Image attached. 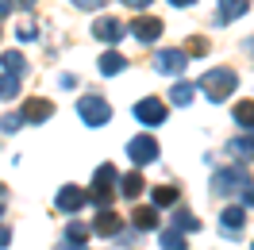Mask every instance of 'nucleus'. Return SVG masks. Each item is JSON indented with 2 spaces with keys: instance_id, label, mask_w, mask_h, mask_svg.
<instances>
[{
  "instance_id": "nucleus-1",
  "label": "nucleus",
  "mask_w": 254,
  "mask_h": 250,
  "mask_svg": "<svg viewBox=\"0 0 254 250\" xmlns=\"http://www.w3.org/2000/svg\"><path fill=\"white\" fill-rule=\"evenodd\" d=\"M235 85H239V73H235V69H208L204 77H200V89H204L208 100H216V104L235 93Z\"/></svg>"
},
{
  "instance_id": "nucleus-2",
  "label": "nucleus",
  "mask_w": 254,
  "mask_h": 250,
  "mask_svg": "<svg viewBox=\"0 0 254 250\" xmlns=\"http://www.w3.org/2000/svg\"><path fill=\"white\" fill-rule=\"evenodd\" d=\"M77 112H81V120L89 127H104L112 120V108H108V100L104 96H81L77 100Z\"/></svg>"
},
{
  "instance_id": "nucleus-3",
  "label": "nucleus",
  "mask_w": 254,
  "mask_h": 250,
  "mask_svg": "<svg viewBox=\"0 0 254 250\" xmlns=\"http://www.w3.org/2000/svg\"><path fill=\"white\" fill-rule=\"evenodd\" d=\"M158 139H150V135H135V139L127 142V158L135 162V166H146V162H158Z\"/></svg>"
},
{
  "instance_id": "nucleus-4",
  "label": "nucleus",
  "mask_w": 254,
  "mask_h": 250,
  "mask_svg": "<svg viewBox=\"0 0 254 250\" xmlns=\"http://www.w3.org/2000/svg\"><path fill=\"white\" fill-rule=\"evenodd\" d=\"M212 188H216L220 196H227V192H235V188H251V177L243 170H220L212 177Z\"/></svg>"
},
{
  "instance_id": "nucleus-5",
  "label": "nucleus",
  "mask_w": 254,
  "mask_h": 250,
  "mask_svg": "<svg viewBox=\"0 0 254 250\" xmlns=\"http://www.w3.org/2000/svg\"><path fill=\"white\" fill-rule=\"evenodd\" d=\"M135 120H139V124H146V127L166 124V104H162V100H154V96H150V100H139V104H135Z\"/></svg>"
},
{
  "instance_id": "nucleus-6",
  "label": "nucleus",
  "mask_w": 254,
  "mask_h": 250,
  "mask_svg": "<svg viewBox=\"0 0 254 250\" xmlns=\"http://www.w3.org/2000/svg\"><path fill=\"white\" fill-rule=\"evenodd\" d=\"M127 35H135L139 43H154L162 35V19H154V16H139V19H131L127 23Z\"/></svg>"
},
{
  "instance_id": "nucleus-7",
  "label": "nucleus",
  "mask_w": 254,
  "mask_h": 250,
  "mask_svg": "<svg viewBox=\"0 0 254 250\" xmlns=\"http://www.w3.org/2000/svg\"><path fill=\"white\" fill-rule=\"evenodd\" d=\"M154 65H158V73H181L189 65V54L185 50H162L158 58H154Z\"/></svg>"
},
{
  "instance_id": "nucleus-8",
  "label": "nucleus",
  "mask_w": 254,
  "mask_h": 250,
  "mask_svg": "<svg viewBox=\"0 0 254 250\" xmlns=\"http://www.w3.org/2000/svg\"><path fill=\"white\" fill-rule=\"evenodd\" d=\"M93 35L96 39H100V43H120V39H124V27H120V19H96L93 23Z\"/></svg>"
},
{
  "instance_id": "nucleus-9",
  "label": "nucleus",
  "mask_w": 254,
  "mask_h": 250,
  "mask_svg": "<svg viewBox=\"0 0 254 250\" xmlns=\"http://www.w3.org/2000/svg\"><path fill=\"white\" fill-rule=\"evenodd\" d=\"M247 8H251V0H220V8H216V23H231V19H239Z\"/></svg>"
},
{
  "instance_id": "nucleus-10",
  "label": "nucleus",
  "mask_w": 254,
  "mask_h": 250,
  "mask_svg": "<svg viewBox=\"0 0 254 250\" xmlns=\"http://www.w3.org/2000/svg\"><path fill=\"white\" fill-rule=\"evenodd\" d=\"M50 116H54V104H50V100H27V104H23V120H31V124H47Z\"/></svg>"
},
{
  "instance_id": "nucleus-11",
  "label": "nucleus",
  "mask_w": 254,
  "mask_h": 250,
  "mask_svg": "<svg viewBox=\"0 0 254 250\" xmlns=\"http://www.w3.org/2000/svg\"><path fill=\"white\" fill-rule=\"evenodd\" d=\"M81 204H85V192H81V188L65 185L62 192H58V208H62V212H77Z\"/></svg>"
},
{
  "instance_id": "nucleus-12",
  "label": "nucleus",
  "mask_w": 254,
  "mask_h": 250,
  "mask_svg": "<svg viewBox=\"0 0 254 250\" xmlns=\"http://www.w3.org/2000/svg\"><path fill=\"white\" fill-rule=\"evenodd\" d=\"M116 181H120L116 166H100V170H96V177H93V188H96V192H112L108 185H116Z\"/></svg>"
},
{
  "instance_id": "nucleus-13",
  "label": "nucleus",
  "mask_w": 254,
  "mask_h": 250,
  "mask_svg": "<svg viewBox=\"0 0 254 250\" xmlns=\"http://www.w3.org/2000/svg\"><path fill=\"white\" fill-rule=\"evenodd\" d=\"M96 65H100V73H104V77H116V73H120L127 62L120 58V54H116V50H108V54H104V58H100Z\"/></svg>"
},
{
  "instance_id": "nucleus-14",
  "label": "nucleus",
  "mask_w": 254,
  "mask_h": 250,
  "mask_svg": "<svg viewBox=\"0 0 254 250\" xmlns=\"http://www.w3.org/2000/svg\"><path fill=\"white\" fill-rule=\"evenodd\" d=\"M0 65H4V73H12V77H19V73L27 69V65H23V54H19V50H8V54L0 58Z\"/></svg>"
},
{
  "instance_id": "nucleus-15",
  "label": "nucleus",
  "mask_w": 254,
  "mask_h": 250,
  "mask_svg": "<svg viewBox=\"0 0 254 250\" xmlns=\"http://www.w3.org/2000/svg\"><path fill=\"white\" fill-rule=\"evenodd\" d=\"M235 124L247 127V131H254V100H243V104H235Z\"/></svg>"
},
{
  "instance_id": "nucleus-16",
  "label": "nucleus",
  "mask_w": 254,
  "mask_h": 250,
  "mask_svg": "<svg viewBox=\"0 0 254 250\" xmlns=\"http://www.w3.org/2000/svg\"><path fill=\"white\" fill-rule=\"evenodd\" d=\"M220 219H223V235H239V227H243V208H227Z\"/></svg>"
},
{
  "instance_id": "nucleus-17",
  "label": "nucleus",
  "mask_w": 254,
  "mask_h": 250,
  "mask_svg": "<svg viewBox=\"0 0 254 250\" xmlns=\"http://www.w3.org/2000/svg\"><path fill=\"white\" fill-rule=\"evenodd\" d=\"M227 154H235L239 162H247V158H254V142H247V139H231V142H227Z\"/></svg>"
},
{
  "instance_id": "nucleus-18",
  "label": "nucleus",
  "mask_w": 254,
  "mask_h": 250,
  "mask_svg": "<svg viewBox=\"0 0 254 250\" xmlns=\"http://www.w3.org/2000/svg\"><path fill=\"white\" fill-rule=\"evenodd\" d=\"M150 196H154V208H170V204H177V188L162 185V188H154Z\"/></svg>"
},
{
  "instance_id": "nucleus-19",
  "label": "nucleus",
  "mask_w": 254,
  "mask_h": 250,
  "mask_svg": "<svg viewBox=\"0 0 254 250\" xmlns=\"http://www.w3.org/2000/svg\"><path fill=\"white\" fill-rule=\"evenodd\" d=\"M120 192H124V196H139V192H143V177H139V173H127L124 181H120Z\"/></svg>"
},
{
  "instance_id": "nucleus-20",
  "label": "nucleus",
  "mask_w": 254,
  "mask_h": 250,
  "mask_svg": "<svg viewBox=\"0 0 254 250\" xmlns=\"http://www.w3.org/2000/svg\"><path fill=\"white\" fill-rule=\"evenodd\" d=\"M192 93H196V89H192L189 81H177V85H174V93H170V100H174V104H189Z\"/></svg>"
},
{
  "instance_id": "nucleus-21",
  "label": "nucleus",
  "mask_w": 254,
  "mask_h": 250,
  "mask_svg": "<svg viewBox=\"0 0 254 250\" xmlns=\"http://www.w3.org/2000/svg\"><path fill=\"white\" fill-rule=\"evenodd\" d=\"M96 231H100V235H116V231H120V216L100 212V219H96Z\"/></svg>"
},
{
  "instance_id": "nucleus-22",
  "label": "nucleus",
  "mask_w": 254,
  "mask_h": 250,
  "mask_svg": "<svg viewBox=\"0 0 254 250\" xmlns=\"http://www.w3.org/2000/svg\"><path fill=\"white\" fill-rule=\"evenodd\" d=\"M16 93H19V77L4 73V77H0V100H12Z\"/></svg>"
},
{
  "instance_id": "nucleus-23",
  "label": "nucleus",
  "mask_w": 254,
  "mask_h": 250,
  "mask_svg": "<svg viewBox=\"0 0 254 250\" xmlns=\"http://www.w3.org/2000/svg\"><path fill=\"white\" fill-rule=\"evenodd\" d=\"M135 223H139V227H154V223H158V212H154V208H139V212H135Z\"/></svg>"
},
{
  "instance_id": "nucleus-24",
  "label": "nucleus",
  "mask_w": 254,
  "mask_h": 250,
  "mask_svg": "<svg viewBox=\"0 0 254 250\" xmlns=\"http://www.w3.org/2000/svg\"><path fill=\"white\" fill-rule=\"evenodd\" d=\"M174 223H177V227H181V231H196V227H200V223L192 219V212H185V208H181V212H177V216H174Z\"/></svg>"
},
{
  "instance_id": "nucleus-25",
  "label": "nucleus",
  "mask_w": 254,
  "mask_h": 250,
  "mask_svg": "<svg viewBox=\"0 0 254 250\" xmlns=\"http://www.w3.org/2000/svg\"><path fill=\"white\" fill-rule=\"evenodd\" d=\"M162 247H166V250H185V243H181V235H177V231H162Z\"/></svg>"
},
{
  "instance_id": "nucleus-26",
  "label": "nucleus",
  "mask_w": 254,
  "mask_h": 250,
  "mask_svg": "<svg viewBox=\"0 0 254 250\" xmlns=\"http://www.w3.org/2000/svg\"><path fill=\"white\" fill-rule=\"evenodd\" d=\"M16 35H19V39H23V43H35V39H39V31H35V23H31V19H23Z\"/></svg>"
},
{
  "instance_id": "nucleus-27",
  "label": "nucleus",
  "mask_w": 254,
  "mask_h": 250,
  "mask_svg": "<svg viewBox=\"0 0 254 250\" xmlns=\"http://www.w3.org/2000/svg\"><path fill=\"white\" fill-rule=\"evenodd\" d=\"M19 124H23V112H16V116H4V131H8V135H12V131H19Z\"/></svg>"
},
{
  "instance_id": "nucleus-28",
  "label": "nucleus",
  "mask_w": 254,
  "mask_h": 250,
  "mask_svg": "<svg viewBox=\"0 0 254 250\" xmlns=\"http://www.w3.org/2000/svg\"><path fill=\"white\" fill-rule=\"evenodd\" d=\"M73 8H85V12H93V8H104L108 0H69Z\"/></svg>"
},
{
  "instance_id": "nucleus-29",
  "label": "nucleus",
  "mask_w": 254,
  "mask_h": 250,
  "mask_svg": "<svg viewBox=\"0 0 254 250\" xmlns=\"http://www.w3.org/2000/svg\"><path fill=\"white\" fill-rule=\"evenodd\" d=\"M85 223H69V239H73V243H81V239H85Z\"/></svg>"
},
{
  "instance_id": "nucleus-30",
  "label": "nucleus",
  "mask_w": 254,
  "mask_h": 250,
  "mask_svg": "<svg viewBox=\"0 0 254 250\" xmlns=\"http://www.w3.org/2000/svg\"><path fill=\"white\" fill-rule=\"evenodd\" d=\"M189 54H208V43H204V39H192V43H189Z\"/></svg>"
},
{
  "instance_id": "nucleus-31",
  "label": "nucleus",
  "mask_w": 254,
  "mask_h": 250,
  "mask_svg": "<svg viewBox=\"0 0 254 250\" xmlns=\"http://www.w3.org/2000/svg\"><path fill=\"white\" fill-rule=\"evenodd\" d=\"M12 4H16V0H0V19H4L8 12H12Z\"/></svg>"
},
{
  "instance_id": "nucleus-32",
  "label": "nucleus",
  "mask_w": 254,
  "mask_h": 250,
  "mask_svg": "<svg viewBox=\"0 0 254 250\" xmlns=\"http://www.w3.org/2000/svg\"><path fill=\"white\" fill-rule=\"evenodd\" d=\"M124 4H131V8H146L150 0H124Z\"/></svg>"
},
{
  "instance_id": "nucleus-33",
  "label": "nucleus",
  "mask_w": 254,
  "mask_h": 250,
  "mask_svg": "<svg viewBox=\"0 0 254 250\" xmlns=\"http://www.w3.org/2000/svg\"><path fill=\"white\" fill-rule=\"evenodd\" d=\"M174 8H189V4H196V0H170Z\"/></svg>"
},
{
  "instance_id": "nucleus-34",
  "label": "nucleus",
  "mask_w": 254,
  "mask_h": 250,
  "mask_svg": "<svg viewBox=\"0 0 254 250\" xmlns=\"http://www.w3.org/2000/svg\"><path fill=\"white\" fill-rule=\"evenodd\" d=\"M16 4H19V8H27V12L35 8V0H16Z\"/></svg>"
},
{
  "instance_id": "nucleus-35",
  "label": "nucleus",
  "mask_w": 254,
  "mask_h": 250,
  "mask_svg": "<svg viewBox=\"0 0 254 250\" xmlns=\"http://www.w3.org/2000/svg\"><path fill=\"white\" fill-rule=\"evenodd\" d=\"M62 250H81V247H77V243H69V247H62Z\"/></svg>"
},
{
  "instance_id": "nucleus-36",
  "label": "nucleus",
  "mask_w": 254,
  "mask_h": 250,
  "mask_svg": "<svg viewBox=\"0 0 254 250\" xmlns=\"http://www.w3.org/2000/svg\"><path fill=\"white\" fill-rule=\"evenodd\" d=\"M0 212H4V204H0Z\"/></svg>"
}]
</instances>
